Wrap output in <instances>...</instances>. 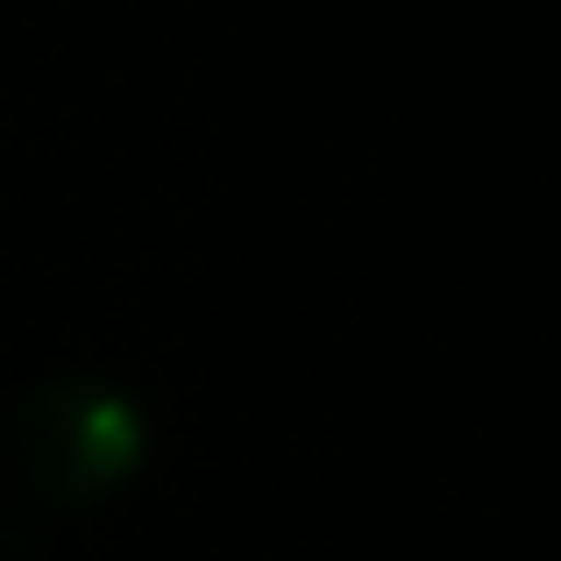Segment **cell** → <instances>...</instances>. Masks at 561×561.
<instances>
[{
    "instance_id": "cell-1",
    "label": "cell",
    "mask_w": 561,
    "mask_h": 561,
    "mask_svg": "<svg viewBox=\"0 0 561 561\" xmlns=\"http://www.w3.org/2000/svg\"><path fill=\"white\" fill-rule=\"evenodd\" d=\"M150 420L107 377L28 383L0 420V469L43 512H93L142 469Z\"/></svg>"
}]
</instances>
